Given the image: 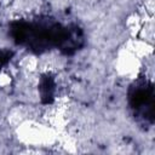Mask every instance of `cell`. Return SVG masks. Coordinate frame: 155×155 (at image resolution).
<instances>
[{
    "label": "cell",
    "mask_w": 155,
    "mask_h": 155,
    "mask_svg": "<svg viewBox=\"0 0 155 155\" xmlns=\"http://www.w3.org/2000/svg\"><path fill=\"white\" fill-rule=\"evenodd\" d=\"M18 140L25 147H46L57 143L58 132L39 119H28L16 128Z\"/></svg>",
    "instance_id": "obj_1"
},
{
    "label": "cell",
    "mask_w": 155,
    "mask_h": 155,
    "mask_svg": "<svg viewBox=\"0 0 155 155\" xmlns=\"http://www.w3.org/2000/svg\"><path fill=\"white\" fill-rule=\"evenodd\" d=\"M142 61L137 58L128 50L122 48L119 51L115 58V69L116 73L126 79H133L140 73Z\"/></svg>",
    "instance_id": "obj_2"
},
{
    "label": "cell",
    "mask_w": 155,
    "mask_h": 155,
    "mask_svg": "<svg viewBox=\"0 0 155 155\" xmlns=\"http://www.w3.org/2000/svg\"><path fill=\"white\" fill-rule=\"evenodd\" d=\"M125 48L128 50L131 53H133L140 61H144L145 58L153 56V44L140 39L138 36L131 38L125 44Z\"/></svg>",
    "instance_id": "obj_3"
},
{
    "label": "cell",
    "mask_w": 155,
    "mask_h": 155,
    "mask_svg": "<svg viewBox=\"0 0 155 155\" xmlns=\"http://www.w3.org/2000/svg\"><path fill=\"white\" fill-rule=\"evenodd\" d=\"M13 73L8 69H2L0 70V88H7L12 85L13 82Z\"/></svg>",
    "instance_id": "obj_4"
}]
</instances>
